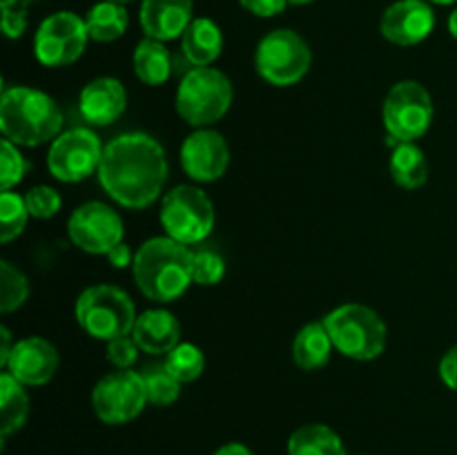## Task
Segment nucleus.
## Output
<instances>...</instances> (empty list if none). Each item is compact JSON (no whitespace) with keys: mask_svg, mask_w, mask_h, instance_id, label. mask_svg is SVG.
I'll return each mask as SVG.
<instances>
[{"mask_svg":"<svg viewBox=\"0 0 457 455\" xmlns=\"http://www.w3.org/2000/svg\"><path fill=\"white\" fill-rule=\"evenodd\" d=\"M34 0H3L0 12H3V31L7 38H21L27 29V12Z\"/></svg>","mask_w":457,"mask_h":455,"instance_id":"obj_34","label":"nucleus"},{"mask_svg":"<svg viewBox=\"0 0 457 455\" xmlns=\"http://www.w3.org/2000/svg\"><path fill=\"white\" fill-rule=\"evenodd\" d=\"M67 236L87 254H107L125 236V223L114 208L103 201L79 205L67 219Z\"/></svg>","mask_w":457,"mask_h":455,"instance_id":"obj_13","label":"nucleus"},{"mask_svg":"<svg viewBox=\"0 0 457 455\" xmlns=\"http://www.w3.org/2000/svg\"><path fill=\"white\" fill-rule=\"evenodd\" d=\"M239 4L257 18H275L284 12L288 0H239Z\"/></svg>","mask_w":457,"mask_h":455,"instance_id":"obj_36","label":"nucleus"},{"mask_svg":"<svg viewBox=\"0 0 457 455\" xmlns=\"http://www.w3.org/2000/svg\"><path fill=\"white\" fill-rule=\"evenodd\" d=\"M288 455H348L342 437L326 424L299 426L288 440Z\"/></svg>","mask_w":457,"mask_h":455,"instance_id":"obj_26","label":"nucleus"},{"mask_svg":"<svg viewBox=\"0 0 457 455\" xmlns=\"http://www.w3.org/2000/svg\"><path fill=\"white\" fill-rule=\"evenodd\" d=\"M85 25H87L89 40H94V43H114L128 31V9H125V4L101 0L87 12Z\"/></svg>","mask_w":457,"mask_h":455,"instance_id":"obj_25","label":"nucleus"},{"mask_svg":"<svg viewBox=\"0 0 457 455\" xmlns=\"http://www.w3.org/2000/svg\"><path fill=\"white\" fill-rule=\"evenodd\" d=\"M436 29V12L428 0H397L379 21L384 38L400 47H413L424 43Z\"/></svg>","mask_w":457,"mask_h":455,"instance_id":"obj_15","label":"nucleus"},{"mask_svg":"<svg viewBox=\"0 0 457 455\" xmlns=\"http://www.w3.org/2000/svg\"><path fill=\"white\" fill-rule=\"evenodd\" d=\"M27 170H29V161L22 156L21 147L3 138V154H0V187L3 192L16 187L25 178Z\"/></svg>","mask_w":457,"mask_h":455,"instance_id":"obj_32","label":"nucleus"},{"mask_svg":"<svg viewBox=\"0 0 457 455\" xmlns=\"http://www.w3.org/2000/svg\"><path fill=\"white\" fill-rule=\"evenodd\" d=\"M76 321L94 339L112 342L123 335H132L137 324V308L132 297L119 285L96 284L85 288L76 299Z\"/></svg>","mask_w":457,"mask_h":455,"instance_id":"obj_6","label":"nucleus"},{"mask_svg":"<svg viewBox=\"0 0 457 455\" xmlns=\"http://www.w3.org/2000/svg\"><path fill=\"white\" fill-rule=\"evenodd\" d=\"M181 52L190 67H210L223 52L221 27L212 18H195L181 36Z\"/></svg>","mask_w":457,"mask_h":455,"instance_id":"obj_20","label":"nucleus"},{"mask_svg":"<svg viewBox=\"0 0 457 455\" xmlns=\"http://www.w3.org/2000/svg\"><path fill=\"white\" fill-rule=\"evenodd\" d=\"M226 277V261L221 254L212 248L192 250V284L196 285H217Z\"/></svg>","mask_w":457,"mask_h":455,"instance_id":"obj_31","label":"nucleus"},{"mask_svg":"<svg viewBox=\"0 0 457 455\" xmlns=\"http://www.w3.org/2000/svg\"><path fill=\"white\" fill-rule=\"evenodd\" d=\"M437 373H440V379L445 382V386L457 393V346L449 348L445 352V357L440 360V366H437Z\"/></svg>","mask_w":457,"mask_h":455,"instance_id":"obj_37","label":"nucleus"},{"mask_svg":"<svg viewBox=\"0 0 457 455\" xmlns=\"http://www.w3.org/2000/svg\"><path fill=\"white\" fill-rule=\"evenodd\" d=\"M384 128L395 143H415L433 123V98L418 80H400L388 89L382 107Z\"/></svg>","mask_w":457,"mask_h":455,"instance_id":"obj_9","label":"nucleus"},{"mask_svg":"<svg viewBox=\"0 0 457 455\" xmlns=\"http://www.w3.org/2000/svg\"><path fill=\"white\" fill-rule=\"evenodd\" d=\"M312 65L311 45L295 29H272L259 40L254 52L257 74L272 87L297 85Z\"/></svg>","mask_w":457,"mask_h":455,"instance_id":"obj_7","label":"nucleus"},{"mask_svg":"<svg viewBox=\"0 0 457 455\" xmlns=\"http://www.w3.org/2000/svg\"><path fill=\"white\" fill-rule=\"evenodd\" d=\"M393 181L404 190H418L428 181V161L415 143H395L388 161Z\"/></svg>","mask_w":457,"mask_h":455,"instance_id":"obj_24","label":"nucleus"},{"mask_svg":"<svg viewBox=\"0 0 457 455\" xmlns=\"http://www.w3.org/2000/svg\"><path fill=\"white\" fill-rule=\"evenodd\" d=\"M27 418H29V395L25 391V384L4 370L0 375V435L3 440L21 431Z\"/></svg>","mask_w":457,"mask_h":455,"instance_id":"obj_23","label":"nucleus"},{"mask_svg":"<svg viewBox=\"0 0 457 455\" xmlns=\"http://www.w3.org/2000/svg\"><path fill=\"white\" fill-rule=\"evenodd\" d=\"M147 401L154 406H170L181 395V382L165 368V364H150L143 370Z\"/></svg>","mask_w":457,"mask_h":455,"instance_id":"obj_28","label":"nucleus"},{"mask_svg":"<svg viewBox=\"0 0 457 455\" xmlns=\"http://www.w3.org/2000/svg\"><path fill=\"white\" fill-rule=\"evenodd\" d=\"M335 351V343L330 339L328 328L324 319L311 321L303 326L293 342V360L302 370H317L324 368L330 361V355Z\"/></svg>","mask_w":457,"mask_h":455,"instance_id":"obj_21","label":"nucleus"},{"mask_svg":"<svg viewBox=\"0 0 457 455\" xmlns=\"http://www.w3.org/2000/svg\"><path fill=\"white\" fill-rule=\"evenodd\" d=\"M138 352H141V348L134 342L132 335H123V337L112 339V342H107L105 348L107 361L119 370L132 368L138 360Z\"/></svg>","mask_w":457,"mask_h":455,"instance_id":"obj_35","label":"nucleus"},{"mask_svg":"<svg viewBox=\"0 0 457 455\" xmlns=\"http://www.w3.org/2000/svg\"><path fill=\"white\" fill-rule=\"evenodd\" d=\"M134 74L141 80L143 85H150V87H159L165 80L172 76V54L165 47V43L154 38H143L137 45L132 56Z\"/></svg>","mask_w":457,"mask_h":455,"instance_id":"obj_22","label":"nucleus"},{"mask_svg":"<svg viewBox=\"0 0 457 455\" xmlns=\"http://www.w3.org/2000/svg\"><path fill=\"white\" fill-rule=\"evenodd\" d=\"M163 364L181 384L196 382L205 370V355L195 343L181 342L163 357Z\"/></svg>","mask_w":457,"mask_h":455,"instance_id":"obj_27","label":"nucleus"},{"mask_svg":"<svg viewBox=\"0 0 457 455\" xmlns=\"http://www.w3.org/2000/svg\"><path fill=\"white\" fill-rule=\"evenodd\" d=\"M324 324L335 348L348 360L370 361L386 351V324L373 308L364 303L337 306L324 317Z\"/></svg>","mask_w":457,"mask_h":455,"instance_id":"obj_4","label":"nucleus"},{"mask_svg":"<svg viewBox=\"0 0 457 455\" xmlns=\"http://www.w3.org/2000/svg\"><path fill=\"white\" fill-rule=\"evenodd\" d=\"M125 107H128V92L114 76H98L80 89L79 110L89 125L107 128L123 116Z\"/></svg>","mask_w":457,"mask_h":455,"instance_id":"obj_17","label":"nucleus"},{"mask_svg":"<svg viewBox=\"0 0 457 455\" xmlns=\"http://www.w3.org/2000/svg\"><path fill=\"white\" fill-rule=\"evenodd\" d=\"M62 112L49 94L40 89H3L0 96V132L18 147H38L52 143L62 129Z\"/></svg>","mask_w":457,"mask_h":455,"instance_id":"obj_3","label":"nucleus"},{"mask_svg":"<svg viewBox=\"0 0 457 455\" xmlns=\"http://www.w3.org/2000/svg\"><path fill=\"white\" fill-rule=\"evenodd\" d=\"M161 226L165 236L186 245L204 244L214 230V203L201 187L177 186L161 201Z\"/></svg>","mask_w":457,"mask_h":455,"instance_id":"obj_8","label":"nucleus"},{"mask_svg":"<svg viewBox=\"0 0 457 455\" xmlns=\"http://www.w3.org/2000/svg\"><path fill=\"white\" fill-rule=\"evenodd\" d=\"M312 3V0H288V4H308Z\"/></svg>","mask_w":457,"mask_h":455,"instance_id":"obj_43","label":"nucleus"},{"mask_svg":"<svg viewBox=\"0 0 457 455\" xmlns=\"http://www.w3.org/2000/svg\"><path fill=\"white\" fill-rule=\"evenodd\" d=\"M98 181L112 201L129 210L154 203L168 181V156L154 136L120 134L103 150Z\"/></svg>","mask_w":457,"mask_h":455,"instance_id":"obj_1","label":"nucleus"},{"mask_svg":"<svg viewBox=\"0 0 457 455\" xmlns=\"http://www.w3.org/2000/svg\"><path fill=\"white\" fill-rule=\"evenodd\" d=\"M134 284L156 303L177 302L192 284V250L170 236H152L134 254Z\"/></svg>","mask_w":457,"mask_h":455,"instance_id":"obj_2","label":"nucleus"},{"mask_svg":"<svg viewBox=\"0 0 457 455\" xmlns=\"http://www.w3.org/2000/svg\"><path fill=\"white\" fill-rule=\"evenodd\" d=\"M214 455H254V453L248 449V446L241 444V442H230V444H223L221 449L214 451Z\"/></svg>","mask_w":457,"mask_h":455,"instance_id":"obj_40","label":"nucleus"},{"mask_svg":"<svg viewBox=\"0 0 457 455\" xmlns=\"http://www.w3.org/2000/svg\"><path fill=\"white\" fill-rule=\"evenodd\" d=\"M105 145L89 128H71L61 132L47 152V170L62 183H80L98 172Z\"/></svg>","mask_w":457,"mask_h":455,"instance_id":"obj_10","label":"nucleus"},{"mask_svg":"<svg viewBox=\"0 0 457 455\" xmlns=\"http://www.w3.org/2000/svg\"><path fill=\"white\" fill-rule=\"evenodd\" d=\"M230 145L221 132L212 128H199L187 134L181 145V168L192 181L214 183L228 172Z\"/></svg>","mask_w":457,"mask_h":455,"instance_id":"obj_14","label":"nucleus"},{"mask_svg":"<svg viewBox=\"0 0 457 455\" xmlns=\"http://www.w3.org/2000/svg\"><path fill=\"white\" fill-rule=\"evenodd\" d=\"M192 21H195L192 0H143L138 9V22L145 38L161 40V43L181 38Z\"/></svg>","mask_w":457,"mask_h":455,"instance_id":"obj_18","label":"nucleus"},{"mask_svg":"<svg viewBox=\"0 0 457 455\" xmlns=\"http://www.w3.org/2000/svg\"><path fill=\"white\" fill-rule=\"evenodd\" d=\"M134 342L147 355H168L181 343V324L165 308H150L137 317L132 328Z\"/></svg>","mask_w":457,"mask_h":455,"instance_id":"obj_19","label":"nucleus"},{"mask_svg":"<svg viewBox=\"0 0 457 455\" xmlns=\"http://www.w3.org/2000/svg\"><path fill=\"white\" fill-rule=\"evenodd\" d=\"M13 346H16V342L12 339V333H9L7 326H0V366H7L9 361V355H12Z\"/></svg>","mask_w":457,"mask_h":455,"instance_id":"obj_39","label":"nucleus"},{"mask_svg":"<svg viewBox=\"0 0 457 455\" xmlns=\"http://www.w3.org/2000/svg\"><path fill=\"white\" fill-rule=\"evenodd\" d=\"M235 98L230 79L214 67H190L177 89V112L192 128H210L228 114Z\"/></svg>","mask_w":457,"mask_h":455,"instance_id":"obj_5","label":"nucleus"},{"mask_svg":"<svg viewBox=\"0 0 457 455\" xmlns=\"http://www.w3.org/2000/svg\"><path fill=\"white\" fill-rule=\"evenodd\" d=\"M29 210H27L25 196L18 192H3L0 194V241L12 244L13 239L22 235L27 221H29Z\"/></svg>","mask_w":457,"mask_h":455,"instance_id":"obj_29","label":"nucleus"},{"mask_svg":"<svg viewBox=\"0 0 457 455\" xmlns=\"http://www.w3.org/2000/svg\"><path fill=\"white\" fill-rule=\"evenodd\" d=\"M110 3H119V4H128V3H132V0H110Z\"/></svg>","mask_w":457,"mask_h":455,"instance_id":"obj_44","label":"nucleus"},{"mask_svg":"<svg viewBox=\"0 0 457 455\" xmlns=\"http://www.w3.org/2000/svg\"><path fill=\"white\" fill-rule=\"evenodd\" d=\"M428 3H433V4H455L457 0H428Z\"/></svg>","mask_w":457,"mask_h":455,"instance_id":"obj_42","label":"nucleus"},{"mask_svg":"<svg viewBox=\"0 0 457 455\" xmlns=\"http://www.w3.org/2000/svg\"><path fill=\"white\" fill-rule=\"evenodd\" d=\"M105 257L110 259V263L114 268L134 266V254H132V250H129V245L125 244V241H120L119 245H114V248H112L110 252L105 254Z\"/></svg>","mask_w":457,"mask_h":455,"instance_id":"obj_38","label":"nucleus"},{"mask_svg":"<svg viewBox=\"0 0 457 455\" xmlns=\"http://www.w3.org/2000/svg\"><path fill=\"white\" fill-rule=\"evenodd\" d=\"M25 203L27 210L34 219H52L61 212L62 208V199L58 194V190L49 186H36L31 190H27L25 194Z\"/></svg>","mask_w":457,"mask_h":455,"instance_id":"obj_33","label":"nucleus"},{"mask_svg":"<svg viewBox=\"0 0 457 455\" xmlns=\"http://www.w3.org/2000/svg\"><path fill=\"white\" fill-rule=\"evenodd\" d=\"M147 401L145 382L137 370H119L103 375L92 391V406L103 424L119 426L137 419Z\"/></svg>","mask_w":457,"mask_h":455,"instance_id":"obj_11","label":"nucleus"},{"mask_svg":"<svg viewBox=\"0 0 457 455\" xmlns=\"http://www.w3.org/2000/svg\"><path fill=\"white\" fill-rule=\"evenodd\" d=\"M85 18L74 12H56L45 18L34 36V56L45 67H67L87 47Z\"/></svg>","mask_w":457,"mask_h":455,"instance_id":"obj_12","label":"nucleus"},{"mask_svg":"<svg viewBox=\"0 0 457 455\" xmlns=\"http://www.w3.org/2000/svg\"><path fill=\"white\" fill-rule=\"evenodd\" d=\"M29 299V281L12 261H0V312L18 310Z\"/></svg>","mask_w":457,"mask_h":455,"instance_id":"obj_30","label":"nucleus"},{"mask_svg":"<svg viewBox=\"0 0 457 455\" xmlns=\"http://www.w3.org/2000/svg\"><path fill=\"white\" fill-rule=\"evenodd\" d=\"M58 364H61L58 348L49 339L34 335L16 342L4 370L25 386H43L52 382Z\"/></svg>","mask_w":457,"mask_h":455,"instance_id":"obj_16","label":"nucleus"},{"mask_svg":"<svg viewBox=\"0 0 457 455\" xmlns=\"http://www.w3.org/2000/svg\"><path fill=\"white\" fill-rule=\"evenodd\" d=\"M449 31H451V36L457 40V7L451 12V16H449Z\"/></svg>","mask_w":457,"mask_h":455,"instance_id":"obj_41","label":"nucleus"}]
</instances>
